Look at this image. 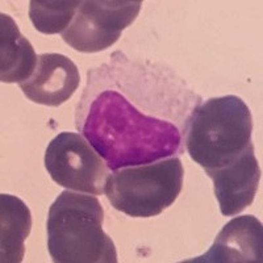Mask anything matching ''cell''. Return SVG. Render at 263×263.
I'll return each instance as SVG.
<instances>
[{"label": "cell", "mask_w": 263, "mask_h": 263, "mask_svg": "<svg viewBox=\"0 0 263 263\" xmlns=\"http://www.w3.org/2000/svg\"><path fill=\"white\" fill-rule=\"evenodd\" d=\"M104 210L96 196L66 190L50 205L48 250L55 263H116L117 251L103 230Z\"/></svg>", "instance_id": "obj_2"}, {"label": "cell", "mask_w": 263, "mask_h": 263, "mask_svg": "<svg viewBox=\"0 0 263 263\" xmlns=\"http://www.w3.org/2000/svg\"><path fill=\"white\" fill-rule=\"evenodd\" d=\"M32 228V216L24 201L13 195H0V258L3 263H20L25 239Z\"/></svg>", "instance_id": "obj_11"}, {"label": "cell", "mask_w": 263, "mask_h": 263, "mask_svg": "<svg viewBox=\"0 0 263 263\" xmlns=\"http://www.w3.org/2000/svg\"><path fill=\"white\" fill-rule=\"evenodd\" d=\"M253 119L242 99L211 98L197 104L187 119L185 150L203 168L221 167L241 156L251 144Z\"/></svg>", "instance_id": "obj_3"}, {"label": "cell", "mask_w": 263, "mask_h": 263, "mask_svg": "<svg viewBox=\"0 0 263 263\" xmlns=\"http://www.w3.org/2000/svg\"><path fill=\"white\" fill-rule=\"evenodd\" d=\"M195 99L174 77L115 53L87 72L77 129L111 171L152 163L179 152Z\"/></svg>", "instance_id": "obj_1"}, {"label": "cell", "mask_w": 263, "mask_h": 263, "mask_svg": "<svg viewBox=\"0 0 263 263\" xmlns=\"http://www.w3.org/2000/svg\"><path fill=\"white\" fill-rule=\"evenodd\" d=\"M45 167L51 179L66 190L103 195L109 167L79 133L62 132L45 152Z\"/></svg>", "instance_id": "obj_5"}, {"label": "cell", "mask_w": 263, "mask_h": 263, "mask_svg": "<svg viewBox=\"0 0 263 263\" xmlns=\"http://www.w3.org/2000/svg\"><path fill=\"white\" fill-rule=\"evenodd\" d=\"M79 83V70L70 58L45 53L39 55L36 70L28 81L20 83V88L33 103L58 107L74 95Z\"/></svg>", "instance_id": "obj_8"}, {"label": "cell", "mask_w": 263, "mask_h": 263, "mask_svg": "<svg viewBox=\"0 0 263 263\" xmlns=\"http://www.w3.org/2000/svg\"><path fill=\"white\" fill-rule=\"evenodd\" d=\"M184 168L178 157L109 174L104 195L115 210L130 217L158 216L177 200L183 187Z\"/></svg>", "instance_id": "obj_4"}, {"label": "cell", "mask_w": 263, "mask_h": 263, "mask_svg": "<svg viewBox=\"0 0 263 263\" xmlns=\"http://www.w3.org/2000/svg\"><path fill=\"white\" fill-rule=\"evenodd\" d=\"M205 173L213 180L215 196L222 216H236L251 205L258 191L260 168L250 144L241 156L230 163Z\"/></svg>", "instance_id": "obj_7"}, {"label": "cell", "mask_w": 263, "mask_h": 263, "mask_svg": "<svg viewBox=\"0 0 263 263\" xmlns=\"http://www.w3.org/2000/svg\"><path fill=\"white\" fill-rule=\"evenodd\" d=\"M141 7V0L81 2L71 24L61 33L63 41L82 53L105 50L137 18Z\"/></svg>", "instance_id": "obj_6"}, {"label": "cell", "mask_w": 263, "mask_h": 263, "mask_svg": "<svg viewBox=\"0 0 263 263\" xmlns=\"http://www.w3.org/2000/svg\"><path fill=\"white\" fill-rule=\"evenodd\" d=\"M263 228L254 216H239L230 220L216 237L211 249L189 262L262 263Z\"/></svg>", "instance_id": "obj_9"}, {"label": "cell", "mask_w": 263, "mask_h": 263, "mask_svg": "<svg viewBox=\"0 0 263 263\" xmlns=\"http://www.w3.org/2000/svg\"><path fill=\"white\" fill-rule=\"evenodd\" d=\"M79 6L78 0H32L29 17L34 28L44 34L62 33L74 20Z\"/></svg>", "instance_id": "obj_12"}, {"label": "cell", "mask_w": 263, "mask_h": 263, "mask_svg": "<svg viewBox=\"0 0 263 263\" xmlns=\"http://www.w3.org/2000/svg\"><path fill=\"white\" fill-rule=\"evenodd\" d=\"M39 57L32 44L20 33L11 16L0 15V81L23 83L36 70Z\"/></svg>", "instance_id": "obj_10"}]
</instances>
